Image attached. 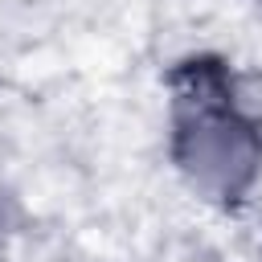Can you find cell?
<instances>
[{"mask_svg":"<svg viewBox=\"0 0 262 262\" xmlns=\"http://www.w3.org/2000/svg\"><path fill=\"white\" fill-rule=\"evenodd\" d=\"M176 160L192 180V188H201L205 196L229 201L246 192V184L254 180L262 164V147L254 127L242 115L196 102L176 127Z\"/></svg>","mask_w":262,"mask_h":262,"instance_id":"obj_1","label":"cell"}]
</instances>
